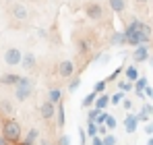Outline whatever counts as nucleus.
I'll list each match as a JSON object with an SVG mask.
<instances>
[{"mask_svg": "<svg viewBox=\"0 0 153 145\" xmlns=\"http://www.w3.org/2000/svg\"><path fill=\"white\" fill-rule=\"evenodd\" d=\"M79 139H81V145L87 143V131H85L83 126H79Z\"/></svg>", "mask_w": 153, "mask_h": 145, "instance_id": "473e14b6", "label": "nucleus"}, {"mask_svg": "<svg viewBox=\"0 0 153 145\" xmlns=\"http://www.w3.org/2000/svg\"><path fill=\"white\" fill-rule=\"evenodd\" d=\"M56 145H71V139H68L66 135H60V137H58V143H56Z\"/></svg>", "mask_w": 153, "mask_h": 145, "instance_id": "f704fd0d", "label": "nucleus"}, {"mask_svg": "<svg viewBox=\"0 0 153 145\" xmlns=\"http://www.w3.org/2000/svg\"><path fill=\"white\" fill-rule=\"evenodd\" d=\"M33 2H37V0H33Z\"/></svg>", "mask_w": 153, "mask_h": 145, "instance_id": "8fccbe9b", "label": "nucleus"}, {"mask_svg": "<svg viewBox=\"0 0 153 145\" xmlns=\"http://www.w3.org/2000/svg\"><path fill=\"white\" fill-rule=\"evenodd\" d=\"M137 79H139V71H137L134 67H126V81L132 83V81H137Z\"/></svg>", "mask_w": 153, "mask_h": 145, "instance_id": "4be33fe9", "label": "nucleus"}, {"mask_svg": "<svg viewBox=\"0 0 153 145\" xmlns=\"http://www.w3.org/2000/svg\"><path fill=\"white\" fill-rule=\"evenodd\" d=\"M102 145H116V137H114V135H103Z\"/></svg>", "mask_w": 153, "mask_h": 145, "instance_id": "c85d7f7f", "label": "nucleus"}, {"mask_svg": "<svg viewBox=\"0 0 153 145\" xmlns=\"http://www.w3.org/2000/svg\"><path fill=\"white\" fill-rule=\"evenodd\" d=\"M89 52H91V42L87 37H79L76 40V54L79 56H87Z\"/></svg>", "mask_w": 153, "mask_h": 145, "instance_id": "6e6552de", "label": "nucleus"}, {"mask_svg": "<svg viewBox=\"0 0 153 145\" xmlns=\"http://www.w3.org/2000/svg\"><path fill=\"white\" fill-rule=\"evenodd\" d=\"M141 112H145V114L151 116V114H153V106H151V104H143V110H141Z\"/></svg>", "mask_w": 153, "mask_h": 145, "instance_id": "c9c22d12", "label": "nucleus"}, {"mask_svg": "<svg viewBox=\"0 0 153 145\" xmlns=\"http://www.w3.org/2000/svg\"><path fill=\"white\" fill-rule=\"evenodd\" d=\"M137 120L147 122V120H149V114H145V112H139V114H137Z\"/></svg>", "mask_w": 153, "mask_h": 145, "instance_id": "4c0bfd02", "label": "nucleus"}, {"mask_svg": "<svg viewBox=\"0 0 153 145\" xmlns=\"http://www.w3.org/2000/svg\"><path fill=\"white\" fill-rule=\"evenodd\" d=\"M0 108H2L6 114H13V112H15V106L10 104V99H2V102H0Z\"/></svg>", "mask_w": 153, "mask_h": 145, "instance_id": "5701e85b", "label": "nucleus"}, {"mask_svg": "<svg viewBox=\"0 0 153 145\" xmlns=\"http://www.w3.org/2000/svg\"><path fill=\"white\" fill-rule=\"evenodd\" d=\"M110 44H112V46H126V37H124V33H122V31H116V33H112V37H110Z\"/></svg>", "mask_w": 153, "mask_h": 145, "instance_id": "ddd939ff", "label": "nucleus"}, {"mask_svg": "<svg viewBox=\"0 0 153 145\" xmlns=\"http://www.w3.org/2000/svg\"><path fill=\"white\" fill-rule=\"evenodd\" d=\"M105 118H108V112L100 110V114H97V116L93 118V122H95V124H103V122H105Z\"/></svg>", "mask_w": 153, "mask_h": 145, "instance_id": "c756f323", "label": "nucleus"}, {"mask_svg": "<svg viewBox=\"0 0 153 145\" xmlns=\"http://www.w3.org/2000/svg\"><path fill=\"white\" fill-rule=\"evenodd\" d=\"M145 87H147V79H145V77H139V79L134 81V89H137V91H143Z\"/></svg>", "mask_w": 153, "mask_h": 145, "instance_id": "a878e982", "label": "nucleus"}, {"mask_svg": "<svg viewBox=\"0 0 153 145\" xmlns=\"http://www.w3.org/2000/svg\"><path fill=\"white\" fill-rule=\"evenodd\" d=\"M134 2H139V4H145V2H149V0H134Z\"/></svg>", "mask_w": 153, "mask_h": 145, "instance_id": "a18cd8bd", "label": "nucleus"}, {"mask_svg": "<svg viewBox=\"0 0 153 145\" xmlns=\"http://www.w3.org/2000/svg\"><path fill=\"white\" fill-rule=\"evenodd\" d=\"M132 60H134V62H147V60H149V50H147V44L134 46V52H132Z\"/></svg>", "mask_w": 153, "mask_h": 145, "instance_id": "39448f33", "label": "nucleus"}, {"mask_svg": "<svg viewBox=\"0 0 153 145\" xmlns=\"http://www.w3.org/2000/svg\"><path fill=\"white\" fill-rule=\"evenodd\" d=\"M54 118H56V124H58L60 129L64 126V122H66V114H64V104H62V102L56 104V116H54Z\"/></svg>", "mask_w": 153, "mask_h": 145, "instance_id": "9b49d317", "label": "nucleus"}, {"mask_svg": "<svg viewBox=\"0 0 153 145\" xmlns=\"http://www.w3.org/2000/svg\"><path fill=\"white\" fill-rule=\"evenodd\" d=\"M143 93H145L147 97H151V99H153V89H151V87H145V89H143Z\"/></svg>", "mask_w": 153, "mask_h": 145, "instance_id": "a19ab883", "label": "nucleus"}, {"mask_svg": "<svg viewBox=\"0 0 153 145\" xmlns=\"http://www.w3.org/2000/svg\"><path fill=\"white\" fill-rule=\"evenodd\" d=\"M79 87H81V77H79V75H73V77H71V81H68V91L73 93V91L79 89Z\"/></svg>", "mask_w": 153, "mask_h": 145, "instance_id": "412c9836", "label": "nucleus"}, {"mask_svg": "<svg viewBox=\"0 0 153 145\" xmlns=\"http://www.w3.org/2000/svg\"><path fill=\"white\" fill-rule=\"evenodd\" d=\"M122 71H124V67H118L116 71H112V75H110V77H108L105 81H116V79L120 77V72H122Z\"/></svg>", "mask_w": 153, "mask_h": 145, "instance_id": "7c9ffc66", "label": "nucleus"}, {"mask_svg": "<svg viewBox=\"0 0 153 145\" xmlns=\"http://www.w3.org/2000/svg\"><path fill=\"white\" fill-rule=\"evenodd\" d=\"M139 35H141V44H149L151 42V35H153L151 25L141 21V25H139Z\"/></svg>", "mask_w": 153, "mask_h": 145, "instance_id": "0eeeda50", "label": "nucleus"}, {"mask_svg": "<svg viewBox=\"0 0 153 145\" xmlns=\"http://www.w3.org/2000/svg\"><path fill=\"white\" fill-rule=\"evenodd\" d=\"M137 116H132V114H128L126 118H124V129H126V133H134L137 131Z\"/></svg>", "mask_w": 153, "mask_h": 145, "instance_id": "dca6fc26", "label": "nucleus"}, {"mask_svg": "<svg viewBox=\"0 0 153 145\" xmlns=\"http://www.w3.org/2000/svg\"><path fill=\"white\" fill-rule=\"evenodd\" d=\"M21 60H23V52L19 48H8L4 52V62L8 67H17V64H21Z\"/></svg>", "mask_w": 153, "mask_h": 145, "instance_id": "7ed1b4c3", "label": "nucleus"}, {"mask_svg": "<svg viewBox=\"0 0 153 145\" xmlns=\"http://www.w3.org/2000/svg\"><path fill=\"white\" fill-rule=\"evenodd\" d=\"M118 89H120V91H130V89H132V83H130V81H120V83H118Z\"/></svg>", "mask_w": 153, "mask_h": 145, "instance_id": "2f4dec72", "label": "nucleus"}, {"mask_svg": "<svg viewBox=\"0 0 153 145\" xmlns=\"http://www.w3.org/2000/svg\"><path fill=\"white\" fill-rule=\"evenodd\" d=\"M108 104H110V96H105V93H100V96L95 97V102H93V106H95L97 110H105Z\"/></svg>", "mask_w": 153, "mask_h": 145, "instance_id": "2eb2a0df", "label": "nucleus"}, {"mask_svg": "<svg viewBox=\"0 0 153 145\" xmlns=\"http://www.w3.org/2000/svg\"><path fill=\"white\" fill-rule=\"evenodd\" d=\"M97 114H100V110H97V108H89V112H87V120H93Z\"/></svg>", "mask_w": 153, "mask_h": 145, "instance_id": "72a5a7b5", "label": "nucleus"}, {"mask_svg": "<svg viewBox=\"0 0 153 145\" xmlns=\"http://www.w3.org/2000/svg\"><path fill=\"white\" fill-rule=\"evenodd\" d=\"M149 62H151V64H153V56H149Z\"/></svg>", "mask_w": 153, "mask_h": 145, "instance_id": "09e8293b", "label": "nucleus"}, {"mask_svg": "<svg viewBox=\"0 0 153 145\" xmlns=\"http://www.w3.org/2000/svg\"><path fill=\"white\" fill-rule=\"evenodd\" d=\"M56 72H58V77H62V79H71V77L75 75V62H73V60H62V62L56 67Z\"/></svg>", "mask_w": 153, "mask_h": 145, "instance_id": "20e7f679", "label": "nucleus"}, {"mask_svg": "<svg viewBox=\"0 0 153 145\" xmlns=\"http://www.w3.org/2000/svg\"><path fill=\"white\" fill-rule=\"evenodd\" d=\"M103 124H105V129H108V131H112V129H116V118H114L112 114H108V118H105Z\"/></svg>", "mask_w": 153, "mask_h": 145, "instance_id": "cd10ccee", "label": "nucleus"}, {"mask_svg": "<svg viewBox=\"0 0 153 145\" xmlns=\"http://www.w3.org/2000/svg\"><path fill=\"white\" fill-rule=\"evenodd\" d=\"M122 108H124V110H130V108H132V102H130V99H122Z\"/></svg>", "mask_w": 153, "mask_h": 145, "instance_id": "58836bf2", "label": "nucleus"}, {"mask_svg": "<svg viewBox=\"0 0 153 145\" xmlns=\"http://www.w3.org/2000/svg\"><path fill=\"white\" fill-rule=\"evenodd\" d=\"M122 99H124V91H116L114 96L110 97V104H116V106H118V104H120Z\"/></svg>", "mask_w": 153, "mask_h": 145, "instance_id": "bb28decb", "label": "nucleus"}, {"mask_svg": "<svg viewBox=\"0 0 153 145\" xmlns=\"http://www.w3.org/2000/svg\"><path fill=\"white\" fill-rule=\"evenodd\" d=\"M2 137L8 141V143H19L21 141V124H19V120H15V118H4L2 120Z\"/></svg>", "mask_w": 153, "mask_h": 145, "instance_id": "f257e3e1", "label": "nucleus"}, {"mask_svg": "<svg viewBox=\"0 0 153 145\" xmlns=\"http://www.w3.org/2000/svg\"><path fill=\"white\" fill-rule=\"evenodd\" d=\"M60 97H62V91H60L58 87H50V91H48V102L58 104V102H60Z\"/></svg>", "mask_w": 153, "mask_h": 145, "instance_id": "a211bd4d", "label": "nucleus"}, {"mask_svg": "<svg viewBox=\"0 0 153 145\" xmlns=\"http://www.w3.org/2000/svg\"><path fill=\"white\" fill-rule=\"evenodd\" d=\"M37 35H39L42 40H46V37H48V31H46V29H37Z\"/></svg>", "mask_w": 153, "mask_h": 145, "instance_id": "ea45409f", "label": "nucleus"}, {"mask_svg": "<svg viewBox=\"0 0 153 145\" xmlns=\"http://www.w3.org/2000/svg\"><path fill=\"white\" fill-rule=\"evenodd\" d=\"M0 145H10V143H8V141H6V139H4V137L0 135Z\"/></svg>", "mask_w": 153, "mask_h": 145, "instance_id": "37998d69", "label": "nucleus"}, {"mask_svg": "<svg viewBox=\"0 0 153 145\" xmlns=\"http://www.w3.org/2000/svg\"><path fill=\"white\" fill-rule=\"evenodd\" d=\"M21 64L25 67L27 71H31V69H33V64H35V56H33V52H25V54H23Z\"/></svg>", "mask_w": 153, "mask_h": 145, "instance_id": "f3484780", "label": "nucleus"}, {"mask_svg": "<svg viewBox=\"0 0 153 145\" xmlns=\"http://www.w3.org/2000/svg\"><path fill=\"white\" fill-rule=\"evenodd\" d=\"M19 83V75H13V72H6L0 77V85H17Z\"/></svg>", "mask_w": 153, "mask_h": 145, "instance_id": "4468645a", "label": "nucleus"}, {"mask_svg": "<svg viewBox=\"0 0 153 145\" xmlns=\"http://www.w3.org/2000/svg\"><path fill=\"white\" fill-rule=\"evenodd\" d=\"M10 15H13L15 19H19V21H25V19H27V8L23 6V4L15 2V4L10 6Z\"/></svg>", "mask_w": 153, "mask_h": 145, "instance_id": "1a4fd4ad", "label": "nucleus"}, {"mask_svg": "<svg viewBox=\"0 0 153 145\" xmlns=\"http://www.w3.org/2000/svg\"><path fill=\"white\" fill-rule=\"evenodd\" d=\"M108 4H110V8H112L114 13H118V15H122V13L126 10V0H108Z\"/></svg>", "mask_w": 153, "mask_h": 145, "instance_id": "f8f14e48", "label": "nucleus"}, {"mask_svg": "<svg viewBox=\"0 0 153 145\" xmlns=\"http://www.w3.org/2000/svg\"><path fill=\"white\" fill-rule=\"evenodd\" d=\"M33 93V89H31V85H17V91H15V97H17V102H25L27 97Z\"/></svg>", "mask_w": 153, "mask_h": 145, "instance_id": "9d476101", "label": "nucleus"}, {"mask_svg": "<svg viewBox=\"0 0 153 145\" xmlns=\"http://www.w3.org/2000/svg\"><path fill=\"white\" fill-rule=\"evenodd\" d=\"M105 85H108V81H105V79H102V81H97V83L93 85V91H95V93L100 96V93H103V91H105Z\"/></svg>", "mask_w": 153, "mask_h": 145, "instance_id": "b1692460", "label": "nucleus"}, {"mask_svg": "<svg viewBox=\"0 0 153 145\" xmlns=\"http://www.w3.org/2000/svg\"><path fill=\"white\" fill-rule=\"evenodd\" d=\"M147 145H153V139H149V141H147Z\"/></svg>", "mask_w": 153, "mask_h": 145, "instance_id": "de8ad7c7", "label": "nucleus"}, {"mask_svg": "<svg viewBox=\"0 0 153 145\" xmlns=\"http://www.w3.org/2000/svg\"><path fill=\"white\" fill-rule=\"evenodd\" d=\"M95 97H97V93H95V91H91V93H87V96L83 97V102H81L83 110H85V108H91V106H93V102H95Z\"/></svg>", "mask_w": 153, "mask_h": 145, "instance_id": "6ab92c4d", "label": "nucleus"}, {"mask_svg": "<svg viewBox=\"0 0 153 145\" xmlns=\"http://www.w3.org/2000/svg\"><path fill=\"white\" fill-rule=\"evenodd\" d=\"M39 114H42L44 120H52V118L56 116V104H52V102H44V104L39 106Z\"/></svg>", "mask_w": 153, "mask_h": 145, "instance_id": "423d86ee", "label": "nucleus"}, {"mask_svg": "<svg viewBox=\"0 0 153 145\" xmlns=\"http://www.w3.org/2000/svg\"><path fill=\"white\" fill-rule=\"evenodd\" d=\"M42 145H54V143H50L48 139H42Z\"/></svg>", "mask_w": 153, "mask_h": 145, "instance_id": "c03bdc74", "label": "nucleus"}, {"mask_svg": "<svg viewBox=\"0 0 153 145\" xmlns=\"http://www.w3.org/2000/svg\"><path fill=\"white\" fill-rule=\"evenodd\" d=\"M85 15L91 21H102V19H105V10H103L102 2H95V0L85 4Z\"/></svg>", "mask_w": 153, "mask_h": 145, "instance_id": "f03ea898", "label": "nucleus"}, {"mask_svg": "<svg viewBox=\"0 0 153 145\" xmlns=\"http://www.w3.org/2000/svg\"><path fill=\"white\" fill-rule=\"evenodd\" d=\"M145 133H147V135H153V122H149V124L145 126Z\"/></svg>", "mask_w": 153, "mask_h": 145, "instance_id": "79ce46f5", "label": "nucleus"}, {"mask_svg": "<svg viewBox=\"0 0 153 145\" xmlns=\"http://www.w3.org/2000/svg\"><path fill=\"white\" fill-rule=\"evenodd\" d=\"M100 135H108V129H105V124H97V137H100Z\"/></svg>", "mask_w": 153, "mask_h": 145, "instance_id": "e433bc0d", "label": "nucleus"}, {"mask_svg": "<svg viewBox=\"0 0 153 145\" xmlns=\"http://www.w3.org/2000/svg\"><path fill=\"white\" fill-rule=\"evenodd\" d=\"M13 145H27V143H23V141H19V143H13Z\"/></svg>", "mask_w": 153, "mask_h": 145, "instance_id": "49530a36", "label": "nucleus"}, {"mask_svg": "<svg viewBox=\"0 0 153 145\" xmlns=\"http://www.w3.org/2000/svg\"><path fill=\"white\" fill-rule=\"evenodd\" d=\"M37 137H39V131H37V129H31V131L27 133V137L23 139V143H27V145H33L35 141H37Z\"/></svg>", "mask_w": 153, "mask_h": 145, "instance_id": "aec40b11", "label": "nucleus"}, {"mask_svg": "<svg viewBox=\"0 0 153 145\" xmlns=\"http://www.w3.org/2000/svg\"><path fill=\"white\" fill-rule=\"evenodd\" d=\"M87 135L97 137V124H95L93 120H87Z\"/></svg>", "mask_w": 153, "mask_h": 145, "instance_id": "393cba45", "label": "nucleus"}]
</instances>
